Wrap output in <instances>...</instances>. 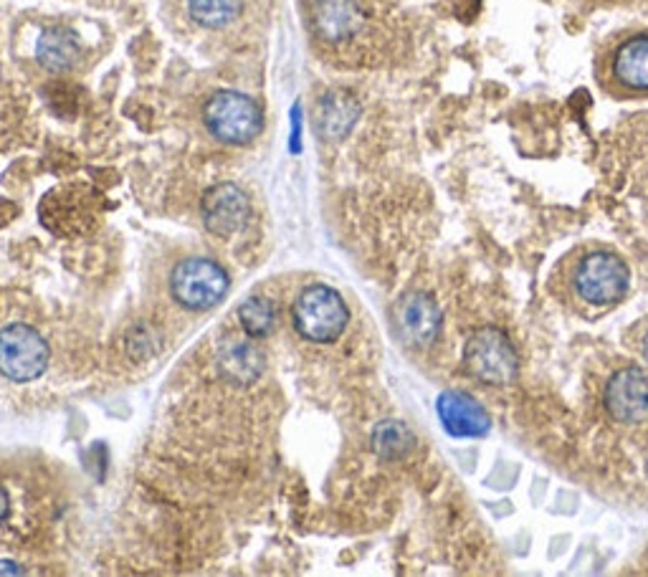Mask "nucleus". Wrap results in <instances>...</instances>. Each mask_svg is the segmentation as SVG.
<instances>
[{
  "mask_svg": "<svg viewBox=\"0 0 648 577\" xmlns=\"http://www.w3.org/2000/svg\"><path fill=\"white\" fill-rule=\"evenodd\" d=\"M291 322L305 340L315 344H330L340 340V334L348 330L350 309L344 305L340 291H335L327 284H312L301 289V295L291 309Z\"/></svg>",
  "mask_w": 648,
  "mask_h": 577,
  "instance_id": "nucleus-1",
  "label": "nucleus"
},
{
  "mask_svg": "<svg viewBox=\"0 0 648 577\" xmlns=\"http://www.w3.org/2000/svg\"><path fill=\"white\" fill-rule=\"evenodd\" d=\"M203 122L218 142L244 147L261 135L264 112L248 94L220 89L203 106Z\"/></svg>",
  "mask_w": 648,
  "mask_h": 577,
  "instance_id": "nucleus-2",
  "label": "nucleus"
},
{
  "mask_svg": "<svg viewBox=\"0 0 648 577\" xmlns=\"http://www.w3.org/2000/svg\"><path fill=\"white\" fill-rule=\"evenodd\" d=\"M230 287L228 271L208 256H191L175 266L171 274V295L183 309L206 312L224 301Z\"/></svg>",
  "mask_w": 648,
  "mask_h": 577,
  "instance_id": "nucleus-3",
  "label": "nucleus"
},
{
  "mask_svg": "<svg viewBox=\"0 0 648 577\" xmlns=\"http://www.w3.org/2000/svg\"><path fill=\"white\" fill-rule=\"evenodd\" d=\"M464 365L482 383L504 388L520 375V354L500 327H479L466 342Z\"/></svg>",
  "mask_w": 648,
  "mask_h": 577,
  "instance_id": "nucleus-4",
  "label": "nucleus"
},
{
  "mask_svg": "<svg viewBox=\"0 0 648 577\" xmlns=\"http://www.w3.org/2000/svg\"><path fill=\"white\" fill-rule=\"evenodd\" d=\"M51 350L39 330L16 322L0 330V375L11 383H33L49 370Z\"/></svg>",
  "mask_w": 648,
  "mask_h": 577,
  "instance_id": "nucleus-5",
  "label": "nucleus"
},
{
  "mask_svg": "<svg viewBox=\"0 0 648 577\" xmlns=\"http://www.w3.org/2000/svg\"><path fill=\"white\" fill-rule=\"evenodd\" d=\"M575 291L593 307H614L628 297L631 271L616 254L593 251L575 269Z\"/></svg>",
  "mask_w": 648,
  "mask_h": 577,
  "instance_id": "nucleus-6",
  "label": "nucleus"
},
{
  "mask_svg": "<svg viewBox=\"0 0 648 577\" xmlns=\"http://www.w3.org/2000/svg\"><path fill=\"white\" fill-rule=\"evenodd\" d=\"M203 226L216 238H234L251 220V198L234 183H220L206 190L200 200Z\"/></svg>",
  "mask_w": 648,
  "mask_h": 577,
  "instance_id": "nucleus-7",
  "label": "nucleus"
},
{
  "mask_svg": "<svg viewBox=\"0 0 648 577\" xmlns=\"http://www.w3.org/2000/svg\"><path fill=\"white\" fill-rule=\"evenodd\" d=\"M603 401L610 419L620 425L648 423V370L638 365L616 370Z\"/></svg>",
  "mask_w": 648,
  "mask_h": 577,
  "instance_id": "nucleus-8",
  "label": "nucleus"
},
{
  "mask_svg": "<svg viewBox=\"0 0 648 577\" xmlns=\"http://www.w3.org/2000/svg\"><path fill=\"white\" fill-rule=\"evenodd\" d=\"M393 327L408 348H429L441 332V309L425 291H408L393 309Z\"/></svg>",
  "mask_w": 648,
  "mask_h": 577,
  "instance_id": "nucleus-9",
  "label": "nucleus"
},
{
  "mask_svg": "<svg viewBox=\"0 0 648 577\" xmlns=\"http://www.w3.org/2000/svg\"><path fill=\"white\" fill-rule=\"evenodd\" d=\"M439 419L451 436L456 439H482L490 433V415L482 403L461 390H446L439 398Z\"/></svg>",
  "mask_w": 648,
  "mask_h": 577,
  "instance_id": "nucleus-10",
  "label": "nucleus"
},
{
  "mask_svg": "<svg viewBox=\"0 0 648 577\" xmlns=\"http://www.w3.org/2000/svg\"><path fill=\"white\" fill-rule=\"evenodd\" d=\"M315 31L330 43H342L352 39L362 29V16L358 0H315L312 6Z\"/></svg>",
  "mask_w": 648,
  "mask_h": 577,
  "instance_id": "nucleus-11",
  "label": "nucleus"
},
{
  "mask_svg": "<svg viewBox=\"0 0 648 577\" xmlns=\"http://www.w3.org/2000/svg\"><path fill=\"white\" fill-rule=\"evenodd\" d=\"M360 117V104L350 92H330L322 96L319 102V112H317V130L327 142L342 140L350 135V130L354 127V122Z\"/></svg>",
  "mask_w": 648,
  "mask_h": 577,
  "instance_id": "nucleus-12",
  "label": "nucleus"
},
{
  "mask_svg": "<svg viewBox=\"0 0 648 577\" xmlns=\"http://www.w3.org/2000/svg\"><path fill=\"white\" fill-rule=\"evenodd\" d=\"M79 56H82V49H79L76 35L69 29H61V25H53L39 35V43H35V59L39 64L53 71V74H61V71H69L76 66Z\"/></svg>",
  "mask_w": 648,
  "mask_h": 577,
  "instance_id": "nucleus-13",
  "label": "nucleus"
},
{
  "mask_svg": "<svg viewBox=\"0 0 648 577\" xmlns=\"http://www.w3.org/2000/svg\"><path fill=\"white\" fill-rule=\"evenodd\" d=\"M264 354L251 342H230L218 352V370L236 385H251L264 372Z\"/></svg>",
  "mask_w": 648,
  "mask_h": 577,
  "instance_id": "nucleus-14",
  "label": "nucleus"
},
{
  "mask_svg": "<svg viewBox=\"0 0 648 577\" xmlns=\"http://www.w3.org/2000/svg\"><path fill=\"white\" fill-rule=\"evenodd\" d=\"M614 74L634 92H648V35H636L616 51Z\"/></svg>",
  "mask_w": 648,
  "mask_h": 577,
  "instance_id": "nucleus-15",
  "label": "nucleus"
},
{
  "mask_svg": "<svg viewBox=\"0 0 648 577\" xmlns=\"http://www.w3.org/2000/svg\"><path fill=\"white\" fill-rule=\"evenodd\" d=\"M370 443H372V451H376L380 458L395 461L411 454L415 446V436H413V431L401 421H380L376 429H372Z\"/></svg>",
  "mask_w": 648,
  "mask_h": 577,
  "instance_id": "nucleus-16",
  "label": "nucleus"
},
{
  "mask_svg": "<svg viewBox=\"0 0 648 577\" xmlns=\"http://www.w3.org/2000/svg\"><path fill=\"white\" fill-rule=\"evenodd\" d=\"M193 21L203 29H224L244 11V0H188Z\"/></svg>",
  "mask_w": 648,
  "mask_h": 577,
  "instance_id": "nucleus-17",
  "label": "nucleus"
},
{
  "mask_svg": "<svg viewBox=\"0 0 648 577\" xmlns=\"http://www.w3.org/2000/svg\"><path fill=\"white\" fill-rule=\"evenodd\" d=\"M238 322H241L244 332L251 337V340H264L274 332V324H277V312H274V305L264 297H248L241 307H238Z\"/></svg>",
  "mask_w": 648,
  "mask_h": 577,
  "instance_id": "nucleus-18",
  "label": "nucleus"
},
{
  "mask_svg": "<svg viewBox=\"0 0 648 577\" xmlns=\"http://www.w3.org/2000/svg\"><path fill=\"white\" fill-rule=\"evenodd\" d=\"M8 514H11V496L0 486V525L8 519Z\"/></svg>",
  "mask_w": 648,
  "mask_h": 577,
  "instance_id": "nucleus-19",
  "label": "nucleus"
},
{
  "mask_svg": "<svg viewBox=\"0 0 648 577\" xmlns=\"http://www.w3.org/2000/svg\"><path fill=\"white\" fill-rule=\"evenodd\" d=\"M0 573H21V567H16V563H0Z\"/></svg>",
  "mask_w": 648,
  "mask_h": 577,
  "instance_id": "nucleus-20",
  "label": "nucleus"
},
{
  "mask_svg": "<svg viewBox=\"0 0 648 577\" xmlns=\"http://www.w3.org/2000/svg\"><path fill=\"white\" fill-rule=\"evenodd\" d=\"M641 354H644V360L648 362V330L641 337Z\"/></svg>",
  "mask_w": 648,
  "mask_h": 577,
  "instance_id": "nucleus-21",
  "label": "nucleus"
},
{
  "mask_svg": "<svg viewBox=\"0 0 648 577\" xmlns=\"http://www.w3.org/2000/svg\"><path fill=\"white\" fill-rule=\"evenodd\" d=\"M646 474H648V468H646Z\"/></svg>",
  "mask_w": 648,
  "mask_h": 577,
  "instance_id": "nucleus-22",
  "label": "nucleus"
}]
</instances>
